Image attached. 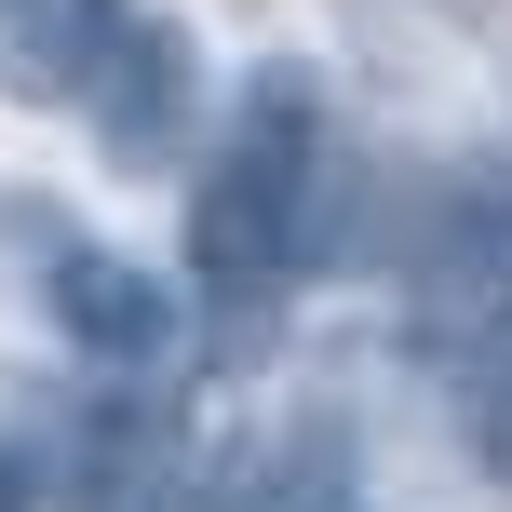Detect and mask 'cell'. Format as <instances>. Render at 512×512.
I'll return each instance as SVG.
<instances>
[{
	"mask_svg": "<svg viewBox=\"0 0 512 512\" xmlns=\"http://www.w3.org/2000/svg\"><path fill=\"white\" fill-rule=\"evenodd\" d=\"M310 216H324V81L310 68H256L216 122V162L189 189V270L216 297H270L310 256Z\"/></svg>",
	"mask_w": 512,
	"mask_h": 512,
	"instance_id": "obj_1",
	"label": "cell"
},
{
	"mask_svg": "<svg viewBox=\"0 0 512 512\" xmlns=\"http://www.w3.org/2000/svg\"><path fill=\"white\" fill-rule=\"evenodd\" d=\"M405 310L432 351H512V176H459L418 216Z\"/></svg>",
	"mask_w": 512,
	"mask_h": 512,
	"instance_id": "obj_2",
	"label": "cell"
},
{
	"mask_svg": "<svg viewBox=\"0 0 512 512\" xmlns=\"http://www.w3.org/2000/svg\"><path fill=\"white\" fill-rule=\"evenodd\" d=\"M189 95H203V68H189V41L162 14H122V41H108V68L81 81V108H95V149L122 162V176H162L189 135Z\"/></svg>",
	"mask_w": 512,
	"mask_h": 512,
	"instance_id": "obj_3",
	"label": "cell"
},
{
	"mask_svg": "<svg viewBox=\"0 0 512 512\" xmlns=\"http://www.w3.org/2000/svg\"><path fill=\"white\" fill-rule=\"evenodd\" d=\"M41 310L68 324V351H95V364H162L176 351V283L135 270V256H108V243H54Z\"/></svg>",
	"mask_w": 512,
	"mask_h": 512,
	"instance_id": "obj_4",
	"label": "cell"
},
{
	"mask_svg": "<svg viewBox=\"0 0 512 512\" xmlns=\"http://www.w3.org/2000/svg\"><path fill=\"white\" fill-rule=\"evenodd\" d=\"M135 0H0V95L14 108H81Z\"/></svg>",
	"mask_w": 512,
	"mask_h": 512,
	"instance_id": "obj_5",
	"label": "cell"
},
{
	"mask_svg": "<svg viewBox=\"0 0 512 512\" xmlns=\"http://www.w3.org/2000/svg\"><path fill=\"white\" fill-rule=\"evenodd\" d=\"M472 459H486L499 486H512V364H499L486 391H472Z\"/></svg>",
	"mask_w": 512,
	"mask_h": 512,
	"instance_id": "obj_6",
	"label": "cell"
},
{
	"mask_svg": "<svg viewBox=\"0 0 512 512\" xmlns=\"http://www.w3.org/2000/svg\"><path fill=\"white\" fill-rule=\"evenodd\" d=\"M0 512H27V472H14V459H0Z\"/></svg>",
	"mask_w": 512,
	"mask_h": 512,
	"instance_id": "obj_7",
	"label": "cell"
}]
</instances>
